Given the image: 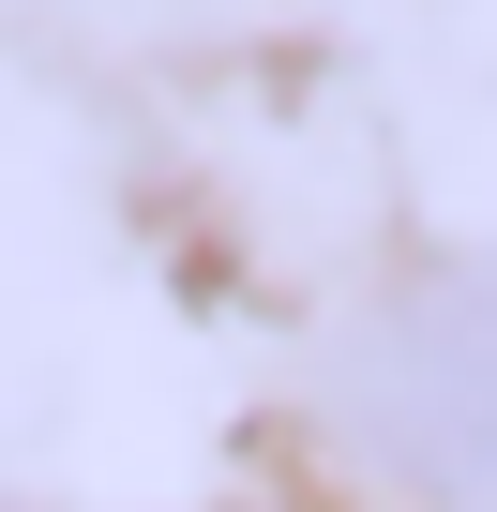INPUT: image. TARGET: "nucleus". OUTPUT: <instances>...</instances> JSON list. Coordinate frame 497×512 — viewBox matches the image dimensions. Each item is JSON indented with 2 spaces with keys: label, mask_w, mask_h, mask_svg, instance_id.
<instances>
[{
  "label": "nucleus",
  "mask_w": 497,
  "mask_h": 512,
  "mask_svg": "<svg viewBox=\"0 0 497 512\" xmlns=\"http://www.w3.org/2000/svg\"><path fill=\"white\" fill-rule=\"evenodd\" d=\"M347 422L452 512H497V272H437L377 302L347 347Z\"/></svg>",
  "instance_id": "1"
}]
</instances>
